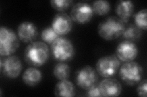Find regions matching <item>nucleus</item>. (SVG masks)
<instances>
[{
	"instance_id": "obj_10",
	"label": "nucleus",
	"mask_w": 147,
	"mask_h": 97,
	"mask_svg": "<svg viewBox=\"0 0 147 97\" xmlns=\"http://www.w3.org/2000/svg\"><path fill=\"white\" fill-rule=\"evenodd\" d=\"M137 46L132 41L125 40L119 43L116 49V56L119 61L123 62L132 61L137 56Z\"/></svg>"
},
{
	"instance_id": "obj_16",
	"label": "nucleus",
	"mask_w": 147,
	"mask_h": 97,
	"mask_svg": "<svg viewBox=\"0 0 147 97\" xmlns=\"http://www.w3.org/2000/svg\"><path fill=\"white\" fill-rule=\"evenodd\" d=\"M42 79V74L38 69L29 67L25 71L22 80L25 84L33 87L39 84Z\"/></svg>"
},
{
	"instance_id": "obj_19",
	"label": "nucleus",
	"mask_w": 147,
	"mask_h": 97,
	"mask_svg": "<svg viewBox=\"0 0 147 97\" xmlns=\"http://www.w3.org/2000/svg\"><path fill=\"white\" fill-rule=\"evenodd\" d=\"M92 8L94 13L99 15H105L110 11V4L109 1L105 0H98L93 3Z\"/></svg>"
},
{
	"instance_id": "obj_21",
	"label": "nucleus",
	"mask_w": 147,
	"mask_h": 97,
	"mask_svg": "<svg viewBox=\"0 0 147 97\" xmlns=\"http://www.w3.org/2000/svg\"><path fill=\"white\" fill-rule=\"evenodd\" d=\"M147 10L146 9H143L138 12L134 16L135 25L139 29L146 30L147 21Z\"/></svg>"
},
{
	"instance_id": "obj_20",
	"label": "nucleus",
	"mask_w": 147,
	"mask_h": 97,
	"mask_svg": "<svg viewBox=\"0 0 147 97\" xmlns=\"http://www.w3.org/2000/svg\"><path fill=\"white\" fill-rule=\"evenodd\" d=\"M59 36L52 27H46L41 33V38L44 43L50 44H52Z\"/></svg>"
},
{
	"instance_id": "obj_9",
	"label": "nucleus",
	"mask_w": 147,
	"mask_h": 97,
	"mask_svg": "<svg viewBox=\"0 0 147 97\" xmlns=\"http://www.w3.org/2000/svg\"><path fill=\"white\" fill-rule=\"evenodd\" d=\"M92 6L86 3H78L73 6L71 12V18L72 21L80 24L89 22L93 16Z\"/></svg>"
},
{
	"instance_id": "obj_4",
	"label": "nucleus",
	"mask_w": 147,
	"mask_h": 97,
	"mask_svg": "<svg viewBox=\"0 0 147 97\" xmlns=\"http://www.w3.org/2000/svg\"><path fill=\"white\" fill-rule=\"evenodd\" d=\"M144 70L140 64L135 61L126 62L119 67V75L125 84L135 86L142 81Z\"/></svg>"
},
{
	"instance_id": "obj_13",
	"label": "nucleus",
	"mask_w": 147,
	"mask_h": 97,
	"mask_svg": "<svg viewBox=\"0 0 147 97\" xmlns=\"http://www.w3.org/2000/svg\"><path fill=\"white\" fill-rule=\"evenodd\" d=\"M98 86L102 96H117L122 91L120 82L115 78H105L99 83Z\"/></svg>"
},
{
	"instance_id": "obj_6",
	"label": "nucleus",
	"mask_w": 147,
	"mask_h": 97,
	"mask_svg": "<svg viewBox=\"0 0 147 97\" xmlns=\"http://www.w3.org/2000/svg\"><path fill=\"white\" fill-rule=\"evenodd\" d=\"M121 63L115 55L101 57L96 64V70L104 78H112L119 71Z\"/></svg>"
},
{
	"instance_id": "obj_17",
	"label": "nucleus",
	"mask_w": 147,
	"mask_h": 97,
	"mask_svg": "<svg viewBox=\"0 0 147 97\" xmlns=\"http://www.w3.org/2000/svg\"><path fill=\"white\" fill-rule=\"evenodd\" d=\"M71 68L68 64L64 63H59L55 65L53 69V75L59 80H67L70 77Z\"/></svg>"
},
{
	"instance_id": "obj_2",
	"label": "nucleus",
	"mask_w": 147,
	"mask_h": 97,
	"mask_svg": "<svg viewBox=\"0 0 147 97\" xmlns=\"http://www.w3.org/2000/svg\"><path fill=\"white\" fill-rule=\"evenodd\" d=\"M125 25L119 18L111 16L101 21L98 26V33L102 38L107 41L113 40L122 35Z\"/></svg>"
},
{
	"instance_id": "obj_18",
	"label": "nucleus",
	"mask_w": 147,
	"mask_h": 97,
	"mask_svg": "<svg viewBox=\"0 0 147 97\" xmlns=\"http://www.w3.org/2000/svg\"><path fill=\"white\" fill-rule=\"evenodd\" d=\"M141 35V29L134 24H131L127 27H125V29L122 34L123 37L125 38L126 40L132 41V42L139 40Z\"/></svg>"
},
{
	"instance_id": "obj_15",
	"label": "nucleus",
	"mask_w": 147,
	"mask_h": 97,
	"mask_svg": "<svg viewBox=\"0 0 147 97\" xmlns=\"http://www.w3.org/2000/svg\"><path fill=\"white\" fill-rule=\"evenodd\" d=\"M54 93L57 96L72 97L76 94V89L71 81L68 80H59L55 86Z\"/></svg>"
},
{
	"instance_id": "obj_22",
	"label": "nucleus",
	"mask_w": 147,
	"mask_h": 97,
	"mask_svg": "<svg viewBox=\"0 0 147 97\" xmlns=\"http://www.w3.org/2000/svg\"><path fill=\"white\" fill-rule=\"evenodd\" d=\"M74 1L72 0H52L50 4L52 7L59 12H64L72 6Z\"/></svg>"
},
{
	"instance_id": "obj_24",
	"label": "nucleus",
	"mask_w": 147,
	"mask_h": 97,
	"mask_svg": "<svg viewBox=\"0 0 147 97\" xmlns=\"http://www.w3.org/2000/svg\"><path fill=\"white\" fill-rule=\"evenodd\" d=\"M86 95L87 96H91V97L102 96V94H101V92L100 91L98 84L94 85L93 87H90V88L88 89V90H86Z\"/></svg>"
},
{
	"instance_id": "obj_12",
	"label": "nucleus",
	"mask_w": 147,
	"mask_h": 97,
	"mask_svg": "<svg viewBox=\"0 0 147 97\" xmlns=\"http://www.w3.org/2000/svg\"><path fill=\"white\" fill-rule=\"evenodd\" d=\"M38 30L33 22L24 21L18 25L17 28V35L19 38L24 43H32L38 38Z\"/></svg>"
},
{
	"instance_id": "obj_1",
	"label": "nucleus",
	"mask_w": 147,
	"mask_h": 97,
	"mask_svg": "<svg viewBox=\"0 0 147 97\" xmlns=\"http://www.w3.org/2000/svg\"><path fill=\"white\" fill-rule=\"evenodd\" d=\"M50 56L48 46L42 41H33L27 46L24 52L25 61L34 67H40L47 62Z\"/></svg>"
},
{
	"instance_id": "obj_5",
	"label": "nucleus",
	"mask_w": 147,
	"mask_h": 97,
	"mask_svg": "<svg viewBox=\"0 0 147 97\" xmlns=\"http://www.w3.org/2000/svg\"><path fill=\"white\" fill-rule=\"evenodd\" d=\"M53 57L59 61H67L74 57L75 49L70 40L59 36L51 44Z\"/></svg>"
},
{
	"instance_id": "obj_23",
	"label": "nucleus",
	"mask_w": 147,
	"mask_h": 97,
	"mask_svg": "<svg viewBox=\"0 0 147 97\" xmlns=\"http://www.w3.org/2000/svg\"><path fill=\"white\" fill-rule=\"evenodd\" d=\"M137 92L140 96L146 97L147 96V80L146 79L142 80L139 83Z\"/></svg>"
},
{
	"instance_id": "obj_8",
	"label": "nucleus",
	"mask_w": 147,
	"mask_h": 97,
	"mask_svg": "<svg viewBox=\"0 0 147 97\" xmlns=\"http://www.w3.org/2000/svg\"><path fill=\"white\" fill-rule=\"evenodd\" d=\"M0 67L4 76L11 79H14L20 74L23 65L19 58L15 55H11L5 58H1Z\"/></svg>"
},
{
	"instance_id": "obj_11",
	"label": "nucleus",
	"mask_w": 147,
	"mask_h": 97,
	"mask_svg": "<svg viewBox=\"0 0 147 97\" xmlns=\"http://www.w3.org/2000/svg\"><path fill=\"white\" fill-rule=\"evenodd\" d=\"M52 27L59 36L65 35L72 30V20L67 13H59L53 18Z\"/></svg>"
},
{
	"instance_id": "obj_3",
	"label": "nucleus",
	"mask_w": 147,
	"mask_h": 97,
	"mask_svg": "<svg viewBox=\"0 0 147 97\" xmlns=\"http://www.w3.org/2000/svg\"><path fill=\"white\" fill-rule=\"evenodd\" d=\"M19 47L18 36L12 29L6 26L0 28V55L9 57L14 53Z\"/></svg>"
},
{
	"instance_id": "obj_7",
	"label": "nucleus",
	"mask_w": 147,
	"mask_h": 97,
	"mask_svg": "<svg viewBox=\"0 0 147 97\" xmlns=\"http://www.w3.org/2000/svg\"><path fill=\"white\" fill-rule=\"evenodd\" d=\"M98 79L97 71L90 66L83 67L76 72V84L82 89L86 90L98 84Z\"/></svg>"
},
{
	"instance_id": "obj_14",
	"label": "nucleus",
	"mask_w": 147,
	"mask_h": 97,
	"mask_svg": "<svg viewBox=\"0 0 147 97\" xmlns=\"http://www.w3.org/2000/svg\"><path fill=\"white\" fill-rule=\"evenodd\" d=\"M134 10V5L131 1H119L115 7L118 18L124 23H126L132 16Z\"/></svg>"
}]
</instances>
